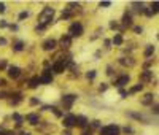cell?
<instances>
[{
  "label": "cell",
  "instance_id": "6da1fadb",
  "mask_svg": "<svg viewBox=\"0 0 159 135\" xmlns=\"http://www.w3.org/2000/svg\"><path fill=\"white\" fill-rule=\"evenodd\" d=\"M53 15H54V8L51 6H45L43 11L38 15V24H43L48 27V24L53 22Z\"/></svg>",
  "mask_w": 159,
  "mask_h": 135
},
{
  "label": "cell",
  "instance_id": "7a4b0ae2",
  "mask_svg": "<svg viewBox=\"0 0 159 135\" xmlns=\"http://www.w3.org/2000/svg\"><path fill=\"white\" fill-rule=\"evenodd\" d=\"M100 135H119V127L116 124H108V126H103L99 129Z\"/></svg>",
  "mask_w": 159,
  "mask_h": 135
},
{
  "label": "cell",
  "instance_id": "3957f363",
  "mask_svg": "<svg viewBox=\"0 0 159 135\" xmlns=\"http://www.w3.org/2000/svg\"><path fill=\"white\" fill-rule=\"evenodd\" d=\"M77 99H78V95H75V94H67V95L62 97V106H64V110L65 111L70 110L72 105L77 102Z\"/></svg>",
  "mask_w": 159,
  "mask_h": 135
},
{
  "label": "cell",
  "instance_id": "277c9868",
  "mask_svg": "<svg viewBox=\"0 0 159 135\" xmlns=\"http://www.w3.org/2000/svg\"><path fill=\"white\" fill-rule=\"evenodd\" d=\"M68 37H81L83 35V26H81V22H73L72 26H70V29H68Z\"/></svg>",
  "mask_w": 159,
  "mask_h": 135
},
{
  "label": "cell",
  "instance_id": "5b68a950",
  "mask_svg": "<svg viewBox=\"0 0 159 135\" xmlns=\"http://www.w3.org/2000/svg\"><path fill=\"white\" fill-rule=\"evenodd\" d=\"M53 81V75H51V70L46 68L43 70V76L40 78V84H50Z\"/></svg>",
  "mask_w": 159,
  "mask_h": 135
},
{
  "label": "cell",
  "instance_id": "8992f818",
  "mask_svg": "<svg viewBox=\"0 0 159 135\" xmlns=\"http://www.w3.org/2000/svg\"><path fill=\"white\" fill-rule=\"evenodd\" d=\"M56 46H57V41H56V40H53V38L46 40L45 43L41 45V48H43L45 51H54V49H56Z\"/></svg>",
  "mask_w": 159,
  "mask_h": 135
},
{
  "label": "cell",
  "instance_id": "52a82bcc",
  "mask_svg": "<svg viewBox=\"0 0 159 135\" xmlns=\"http://www.w3.org/2000/svg\"><path fill=\"white\" fill-rule=\"evenodd\" d=\"M75 119H77L75 115H67L64 119H62V124H64V127H67V129H70V127L75 126Z\"/></svg>",
  "mask_w": 159,
  "mask_h": 135
},
{
  "label": "cell",
  "instance_id": "ba28073f",
  "mask_svg": "<svg viewBox=\"0 0 159 135\" xmlns=\"http://www.w3.org/2000/svg\"><path fill=\"white\" fill-rule=\"evenodd\" d=\"M8 76H10V78H13V80L19 78V76H21V68H19V67H16V65L8 67Z\"/></svg>",
  "mask_w": 159,
  "mask_h": 135
},
{
  "label": "cell",
  "instance_id": "9c48e42d",
  "mask_svg": "<svg viewBox=\"0 0 159 135\" xmlns=\"http://www.w3.org/2000/svg\"><path fill=\"white\" fill-rule=\"evenodd\" d=\"M129 80H130V78H129V75H123V76H119L118 80L115 81V86L121 89L123 86H126V84L129 83Z\"/></svg>",
  "mask_w": 159,
  "mask_h": 135
},
{
  "label": "cell",
  "instance_id": "30bf717a",
  "mask_svg": "<svg viewBox=\"0 0 159 135\" xmlns=\"http://www.w3.org/2000/svg\"><path fill=\"white\" fill-rule=\"evenodd\" d=\"M75 126L81 127V129H86V126H88V119H86L85 116H77V119H75Z\"/></svg>",
  "mask_w": 159,
  "mask_h": 135
},
{
  "label": "cell",
  "instance_id": "8fae6325",
  "mask_svg": "<svg viewBox=\"0 0 159 135\" xmlns=\"http://www.w3.org/2000/svg\"><path fill=\"white\" fill-rule=\"evenodd\" d=\"M59 45H60V48H68L72 45V38L68 37V35H62V38H60V41H59Z\"/></svg>",
  "mask_w": 159,
  "mask_h": 135
},
{
  "label": "cell",
  "instance_id": "7c38bea8",
  "mask_svg": "<svg viewBox=\"0 0 159 135\" xmlns=\"http://www.w3.org/2000/svg\"><path fill=\"white\" fill-rule=\"evenodd\" d=\"M140 80L143 83H150L151 80H153V72H151V70H145V72L142 73V76H140Z\"/></svg>",
  "mask_w": 159,
  "mask_h": 135
},
{
  "label": "cell",
  "instance_id": "4fadbf2b",
  "mask_svg": "<svg viewBox=\"0 0 159 135\" xmlns=\"http://www.w3.org/2000/svg\"><path fill=\"white\" fill-rule=\"evenodd\" d=\"M21 102H22V94H21V92H18V94H13L11 99H10V103L11 105H19Z\"/></svg>",
  "mask_w": 159,
  "mask_h": 135
},
{
  "label": "cell",
  "instance_id": "5bb4252c",
  "mask_svg": "<svg viewBox=\"0 0 159 135\" xmlns=\"http://www.w3.org/2000/svg\"><path fill=\"white\" fill-rule=\"evenodd\" d=\"M27 121H29V124L37 126L40 123V118H38V115H35V113H30V115H27Z\"/></svg>",
  "mask_w": 159,
  "mask_h": 135
},
{
  "label": "cell",
  "instance_id": "9a60e30c",
  "mask_svg": "<svg viewBox=\"0 0 159 135\" xmlns=\"http://www.w3.org/2000/svg\"><path fill=\"white\" fill-rule=\"evenodd\" d=\"M123 26L124 27H130V26H132V16H130L129 13H124V16H123Z\"/></svg>",
  "mask_w": 159,
  "mask_h": 135
},
{
  "label": "cell",
  "instance_id": "2e32d148",
  "mask_svg": "<svg viewBox=\"0 0 159 135\" xmlns=\"http://www.w3.org/2000/svg\"><path fill=\"white\" fill-rule=\"evenodd\" d=\"M153 94H145L143 99H142V105H151L153 103Z\"/></svg>",
  "mask_w": 159,
  "mask_h": 135
},
{
  "label": "cell",
  "instance_id": "e0dca14e",
  "mask_svg": "<svg viewBox=\"0 0 159 135\" xmlns=\"http://www.w3.org/2000/svg\"><path fill=\"white\" fill-rule=\"evenodd\" d=\"M123 41H124V40H123V35H121V33H116L115 37H113V40H112V43L116 45V46H121Z\"/></svg>",
  "mask_w": 159,
  "mask_h": 135
},
{
  "label": "cell",
  "instance_id": "ac0fdd59",
  "mask_svg": "<svg viewBox=\"0 0 159 135\" xmlns=\"http://www.w3.org/2000/svg\"><path fill=\"white\" fill-rule=\"evenodd\" d=\"M40 86V78L38 76H33L32 80L29 81V88L30 89H35V88H38Z\"/></svg>",
  "mask_w": 159,
  "mask_h": 135
},
{
  "label": "cell",
  "instance_id": "d6986e66",
  "mask_svg": "<svg viewBox=\"0 0 159 135\" xmlns=\"http://www.w3.org/2000/svg\"><path fill=\"white\" fill-rule=\"evenodd\" d=\"M119 64H121V65H129V67H132L135 62L130 59V57H121V59H119Z\"/></svg>",
  "mask_w": 159,
  "mask_h": 135
},
{
  "label": "cell",
  "instance_id": "ffe728a7",
  "mask_svg": "<svg viewBox=\"0 0 159 135\" xmlns=\"http://www.w3.org/2000/svg\"><path fill=\"white\" fill-rule=\"evenodd\" d=\"M13 119L16 121V126H18V127H21V126H22V121H24V118L21 116V115H18V113H13Z\"/></svg>",
  "mask_w": 159,
  "mask_h": 135
},
{
  "label": "cell",
  "instance_id": "44dd1931",
  "mask_svg": "<svg viewBox=\"0 0 159 135\" xmlns=\"http://www.w3.org/2000/svg\"><path fill=\"white\" fill-rule=\"evenodd\" d=\"M153 53H154V46H153V45H148L147 49H145V57H151V56H153Z\"/></svg>",
  "mask_w": 159,
  "mask_h": 135
},
{
  "label": "cell",
  "instance_id": "7402d4cb",
  "mask_svg": "<svg viewBox=\"0 0 159 135\" xmlns=\"http://www.w3.org/2000/svg\"><path fill=\"white\" fill-rule=\"evenodd\" d=\"M22 49H24V43H22V41H16V43L13 45V51L19 53V51H22Z\"/></svg>",
  "mask_w": 159,
  "mask_h": 135
},
{
  "label": "cell",
  "instance_id": "603a6c76",
  "mask_svg": "<svg viewBox=\"0 0 159 135\" xmlns=\"http://www.w3.org/2000/svg\"><path fill=\"white\" fill-rule=\"evenodd\" d=\"M132 6H134V10H135L137 13H143V10H145V5H143V3H139V2L132 3Z\"/></svg>",
  "mask_w": 159,
  "mask_h": 135
},
{
  "label": "cell",
  "instance_id": "cb8c5ba5",
  "mask_svg": "<svg viewBox=\"0 0 159 135\" xmlns=\"http://www.w3.org/2000/svg\"><path fill=\"white\" fill-rule=\"evenodd\" d=\"M142 89H143V84L139 83V84H135V86L129 91V94H135V92H139V91H142Z\"/></svg>",
  "mask_w": 159,
  "mask_h": 135
},
{
  "label": "cell",
  "instance_id": "d4e9b609",
  "mask_svg": "<svg viewBox=\"0 0 159 135\" xmlns=\"http://www.w3.org/2000/svg\"><path fill=\"white\" fill-rule=\"evenodd\" d=\"M70 18H72V11H68V10L62 11V15H60V19H70Z\"/></svg>",
  "mask_w": 159,
  "mask_h": 135
},
{
  "label": "cell",
  "instance_id": "484cf974",
  "mask_svg": "<svg viewBox=\"0 0 159 135\" xmlns=\"http://www.w3.org/2000/svg\"><path fill=\"white\" fill-rule=\"evenodd\" d=\"M86 78L88 80H94L95 78V70H89V72L86 73Z\"/></svg>",
  "mask_w": 159,
  "mask_h": 135
},
{
  "label": "cell",
  "instance_id": "4316f807",
  "mask_svg": "<svg viewBox=\"0 0 159 135\" xmlns=\"http://www.w3.org/2000/svg\"><path fill=\"white\" fill-rule=\"evenodd\" d=\"M157 6H159V3H157V2H153V3H151V11H153L154 15H156V13H157V10H159Z\"/></svg>",
  "mask_w": 159,
  "mask_h": 135
},
{
  "label": "cell",
  "instance_id": "83f0119b",
  "mask_svg": "<svg viewBox=\"0 0 159 135\" xmlns=\"http://www.w3.org/2000/svg\"><path fill=\"white\" fill-rule=\"evenodd\" d=\"M27 16H29V11H22V13H19L18 19H19V21H22V19H26Z\"/></svg>",
  "mask_w": 159,
  "mask_h": 135
},
{
  "label": "cell",
  "instance_id": "f1b7e54d",
  "mask_svg": "<svg viewBox=\"0 0 159 135\" xmlns=\"http://www.w3.org/2000/svg\"><path fill=\"white\" fill-rule=\"evenodd\" d=\"M51 111H53V113H54V115H56L57 118H60V116H62V111H59V110L56 108V106H53V108H51Z\"/></svg>",
  "mask_w": 159,
  "mask_h": 135
},
{
  "label": "cell",
  "instance_id": "f546056e",
  "mask_svg": "<svg viewBox=\"0 0 159 135\" xmlns=\"http://www.w3.org/2000/svg\"><path fill=\"white\" fill-rule=\"evenodd\" d=\"M129 116L130 118H135V119H143V116L139 115V113H129Z\"/></svg>",
  "mask_w": 159,
  "mask_h": 135
},
{
  "label": "cell",
  "instance_id": "4dcf8cb0",
  "mask_svg": "<svg viewBox=\"0 0 159 135\" xmlns=\"http://www.w3.org/2000/svg\"><path fill=\"white\" fill-rule=\"evenodd\" d=\"M45 29H46V26H43V24H37V27H35L37 32H43Z\"/></svg>",
  "mask_w": 159,
  "mask_h": 135
},
{
  "label": "cell",
  "instance_id": "1f68e13d",
  "mask_svg": "<svg viewBox=\"0 0 159 135\" xmlns=\"http://www.w3.org/2000/svg\"><path fill=\"white\" fill-rule=\"evenodd\" d=\"M99 6H100V8H102V6H103V8H108V6H112V2H100Z\"/></svg>",
  "mask_w": 159,
  "mask_h": 135
},
{
  "label": "cell",
  "instance_id": "d6a6232c",
  "mask_svg": "<svg viewBox=\"0 0 159 135\" xmlns=\"http://www.w3.org/2000/svg\"><path fill=\"white\" fill-rule=\"evenodd\" d=\"M91 126L94 127V129H99V127H100V121H97V119H95V121H92V123H91Z\"/></svg>",
  "mask_w": 159,
  "mask_h": 135
},
{
  "label": "cell",
  "instance_id": "836d02e7",
  "mask_svg": "<svg viewBox=\"0 0 159 135\" xmlns=\"http://www.w3.org/2000/svg\"><path fill=\"white\" fill-rule=\"evenodd\" d=\"M99 89H100V92H103V91H107L108 89V84L107 83H102L100 86H99Z\"/></svg>",
  "mask_w": 159,
  "mask_h": 135
},
{
  "label": "cell",
  "instance_id": "e575fe53",
  "mask_svg": "<svg viewBox=\"0 0 159 135\" xmlns=\"http://www.w3.org/2000/svg\"><path fill=\"white\" fill-rule=\"evenodd\" d=\"M143 13H145L147 16H153V15H154V13L151 11V8H145V10H143Z\"/></svg>",
  "mask_w": 159,
  "mask_h": 135
},
{
  "label": "cell",
  "instance_id": "d590c367",
  "mask_svg": "<svg viewBox=\"0 0 159 135\" xmlns=\"http://www.w3.org/2000/svg\"><path fill=\"white\" fill-rule=\"evenodd\" d=\"M134 32H135V33H142L143 29H142V27H139V26H135V27H134Z\"/></svg>",
  "mask_w": 159,
  "mask_h": 135
},
{
  "label": "cell",
  "instance_id": "8d00e7d4",
  "mask_svg": "<svg viewBox=\"0 0 159 135\" xmlns=\"http://www.w3.org/2000/svg\"><path fill=\"white\" fill-rule=\"evenodd\" d=\"M81 135H92V130H91V129H89V130H88V129H85V130L81 132Z\"/></svg>",
  "mask_w": 159,
  "mask_h": 135
},
{
  "label": "cell",
  "instance_id": "74e56055",
  "mask_svg": "<svg viewBox=\"0 0 159 135\" xmlns=\"http://www.w3.org/2000/svg\"><path fill=\"white\" fill-rule=\"evenodd\" d=\"M0 135H15V132H11V130H3V132H0Z\"/></svg>",
  "mask_w": 159,
  "mask_h": 135
},
{
  "label": "cell",
  "instance_id": "f35d334b",
  "mask_svg": "<svg viewBox=\"0 0 159 135\" xmlns=\"http://www.w3.org/2000/svg\"><path fill=\"white\" fill-rule=\"evenodd\" d=\"M38 103H40L38 99H30V105H38Z\"/></svg>",
  "mask_w": 159,
  "mask_h": 135
},
{
  "label": "cell",
  "instance_id": "ab89813d",
  "mask_svg": "<svg viewBox=\"0 0 159 135\" xmlns=\"http://www.w3.org/2000/svg\"><path fill=\"white\" fill-rule=\"evenodd\" d=\"M0 68H6V61L5 59L0 61Z\"/></svg>",
  "mask_w": 159,
  "mask_h": 135
},
{
  "label": "cell",
  "instance_id": "60d3db41",
  "mask_svg": "<svg viewBox=\"0 0 159 135\" xmlns=\"http://www.w3.org/2000/svg\"><path fill=\"white\" fill-rule=\"evenodd\" d=\"M110 27H112V29H118V22H115V21H112V22H110Z\"/></svg>",
  "mask_w": 159,
  "mask_h": 135
},
{
  "label": "cell",
  "instance_id": "b9f144b4",
  "mask_svg": "<svg viewBox=\"0 0 159 135\" xmlns=\"http://www.w3.org/2000/svg\"><path fill=\"white\" fill-rule=\"evenodd\" d=\"M124 132H126V133H132L134 130H132V127H124Z\"/></svg>",
  "mask_w": 159,
  "mask_h": 135
},
{
  "label": "cell",
  "instance_id": "7bdbcfd3",
  "mask_svg": "<svg viewBox=\"0 0 159 135\" xmlns=\"http://www.w3.org/2000/svg\"><path fill=\"white\" fill-rule=\"evenodd\" d=\"M10 29H11L13 32H16V30H18V26H16V24H10Z\"/></svg>",
  "mask_w": 159,
  "mask_h": 135
},
{
  "label": "cell",
  "instance_id": "ee69618b",
  "mask_svg": "<svg viewBox=\"0 0 159 135\" xmlns=\"http://www.w3.org/2000/svg\"><path fill=\"white\" fill-rule=\"evenodd\" d=\"M6 26H8V24H6V21H5V19L0 21V27H2V29H3V27H6Z\"/></svg>",
  "mask_w": 159,
  "mask_h": 135
},
{
  "label": "cell",
  "instance_id": "f6af8a7d",
  "mask_svg": "<svg viewBox=\"0 0 159 135\" xmlns=\"http://www.w3.org/2000/svg\"><path fill=\"white\" fill-rule=\"evenodd\" d=\"M5 10H6V8H5V3H3V2H0V13H3Z\"/></svg>",
  "mask_w": 159,
  "mask_h": 135
},
{
  "label": "cell",
  "instance_id": "bcb514c9",
  "mask_svg": "<svg viewBox=\"0 0 159 135\" xmlns=\"http://www.w3.org/2000/svg\"><path fill=\"white\" fill-rule=\"evenodd\" d=\"M119 95H121V97H126V95H127V92L124 91V89H119Z\"/></svg>",
  "mask_w": 159,
  "mask_h": 135
},
{
  "label": "cell",
  "instance_id": "7dc6e473",
  "mask_svg": "<svg viewBox=\"0 0 159 135\" xmlns=\"http://www.w3.org/2000/svg\"><path fill=\"white\" fill-rule=\"evenodd\" d=\"M6 43H8V41H6V38H0V45H2V46H5Z\"/></svg>",
  "mask_w": 159,
  "mask_h": 135
},
{
  "label": "cell",
  "instance_id": "c3c4849f",
  "mask_svg": "<svg viewBox=\"0 0 159 135\" xmlns=\"http://www.w3.org/2000/svg\"><path fill=\"white\" fill-rule=\"evenodd\" d=\"M107 75H113V68L112 67H107Z\"/></svg>",
  "mask_w": 159,
  "mask_h": 135
},
{
  "label": "cell",
  "instance_id": "681fc988",
  "mask_svg": "<svg viewBox=\"0 0 159 135\" xmlns=\"http://www.w3.org/2000/svg\"><path fill=\"white\" fill-rule=\"evenodd\" d=\"M0 99H6V92H3V91H0Z\"/></svg>",
  "mask_w": 159,
  "mask_h": 135
},
{
  "label": "cell",
  "instance_id": "f907efd6",
  "mask_svg": "<svg viewBox=\"0 0 159 135\" xmlns=\"http://www.w3.org/2000/svg\"><path fill=\"white\" fill-rule=\"evenodd\" d=\"M0 86L5 88V86H6V81H5V80H0Z\"/></svg>",
  "mask_w": 159,
  "mask_h": 135
},
{
  "label": "cell",
  "instance_id": "816d5d0a",
  "mask_svg": "<svg viewBox=\"0 0 159 135\" xmlns=\"http://www.w3.org/2000/svg\"><path fill=\"white\" fill-rule=\"evenodd\" d=\"M110 45H112V41H110V40H105V46L110 48Z\"/></svg>",
  "mask_w": 159,
  "mask_h": 135
},
{
  "label": "cell",
  "instance_id": "f5cc1de1",
  "mask_svg": "<svg viewBox=\"0 0 159 135\" xmlns=\"http://www.w3.org/2000/svg\"><path fill=\"white\" fill-rule=\"evenodd\" d=\"M62 135H72V132H70V130H65V132L62 133Z\"/></svg>",
  "mask_w": 159,
  "mask_h": 135
},
{
  "label": "cell",
  "instance_id": "db71d44e",
  "mask_svg": "<svg viewBox=\"0 0 159 135\" xmlns=\"http://www.w3.org/2000/svg\"><path fill=\"white\" fill-rule=\"evenodd\" d=\"M19 135H30V133H29V132H24V130H22V132H21Z\"/></svg>",
  "mask_w": 159,
  "mask_h": 135
},
{
  "label": "cell",
  "instance_id": "11a10c76",
  "mask_svg": "<svg viewBox=\"0 0 159 135\" xmlns=\"http://www.w3.org/2000/svg\"><path fill=\"white\" fill-rule=\"evenodd\" d=\"M0 132H3V129H2V127H0Z\"/></svg>",
  "mask_w": 159,
  "mask_h": 135
}]
</instances>
